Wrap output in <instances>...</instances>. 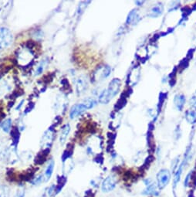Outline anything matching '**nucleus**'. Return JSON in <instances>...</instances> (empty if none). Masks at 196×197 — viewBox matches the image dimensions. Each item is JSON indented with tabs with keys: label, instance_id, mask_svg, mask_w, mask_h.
<instances>
[{
	"label": "nucleus",
	"instance_id": "obj_9",
	"mask_svg": "<svg viewBox=\"0 0 196 197\" xmlns=\"http://www.w3.org/2000/svg\"><path fill=\"white\" fill-rule=\"evenodd\" d=\"M87 88V81L84 77L78 78L76 81V91L78 93H82Z\"/></svg>",
	"mask_w": 196,
	"mask_h": 197
},
{
	"label": "nucleus",
	"instance_id": "obj_13",
	"mask_svg": "<svg viewBox=\"0 0 196 197\" xmlns=\"http://www.w3.org/2000/svg\"><path fill=\"white\" fill-rule=\"evenodd\" d=\"M70 128L69 124H66V125L63 127V130H62L61 135H60V143L63 144L65 142H66V140H67V136H68L69 133H70Z\"/></svg>",
	"mask_w": 196,
	"mask_h": 197
},
{
	"label": "nucleus",
	"instance_id": "obj_17",
	"mask_svg": "<svg viewBox=\"0 0 196 197\" xmlns=\"http://www.w3.org/2000/svg\"><path fill=\"white\" fill-rule=\"evenodd\" d=\"M11 119H10V118H7V119H6L5 121L1 124V128H2L4 132H9L10 130V128H11Z\"/></svg>",
	"mask_w": 196,
	"mask_h": 197
},
{
	"label": "nucleus",
	"instance_id": "obj_10",
	"mask_svg": "<svg viewBox=\"0 0 196 197\" xmlns=\"http://www.w3.org/2000/svg\"><path fill=\"white\" fill-rule=\"evenodd\" d=\"M163 13V6L162 5H157L155 6L152 7L150 10V13H149L148 16H151V17H158V16H161Z\"/></svg>",
	"mask_w": 196,
	"mask_h": 197
},
{
	"label": "nucleus",
	"instance_id": "obj_5",
	"mask_svg": "<svg viewBox=\"0 0 196 197\" xmlns=\"http://www.w3.org/2000/svg\"><path fill=\"white\" fill-rule=\"evenodd\" d=\"M111 68L109 66H102L100 67L95 71L93 74V80L95 81H100L104 79H106L111 74Z\"/></svg>",
	"mask_w": 196,
	"mask_h": 197
},
{
	"label": "nucleus",
	"instance_id": "obj_7",
	"mask_svg": "<svg viewBox=\"0 0 196 197\" xmlns=\"http://www.w3.org/2000/svg\"><path fill=\"white\" fill-rule=\"evenodd\" d=\"M174 104L178 111H182L185 104V96L183 94H177L174 96Z\"/></svg>",
	"mask_w": 196,
	"mask_h": 197
},
{
	"label": "nucleus",
	"instance_id": "obj_16",
	"mask_svg": "<svg viewBox=\"0 0 196 197\" xmlns=\"http://www.w3.org/2000/svg\"><path fill=\"white\" fill-rule=\"evenodd\" d=\"M10 191L7 186L0 185V197H10Z\"/></svg>",
	"mask_w": 196,
	"mask_h": 197
},
{
	"label": "nucleus",
	"instance_id": "obj_18",
	"mask_svg": "<svg viewBox=\"0 0 196 197\" xmlns=\"http://www.w3.org/2000/svg\"><path fill=\"white\" fill-rule=\"evenodd\" d=\"M190 104H191L193 108H196V94L190 99Z\"/></svg>",
	"mask_w": 196,
	"mask_h": 197
},
{
	"label": "nucleus",
	"instance_id": "obj_20",
	"mask_svg": "<svg viewBox=\"0 0 196 197\" xmlns=\"http://www.w3.org/2000/svg\"><path fill=\"white\" fill-rule=\"evenodd\" d=\"M191 173H189V174H188V175H187V176H186V177H185V182H184V184H185V187H186V186H188V183H189L190 178H191Z\"/></svg>",
	"mask_w": 196,
	"mask_h": 197
},
{
	"label": "nucleus",
	"instance_id": "obj_19",
	"mask_svg": "<svg viewBox=\"0 0 196 197\" xmlns=\"http://www.w3.org/2000/svg\"><path fill=\"white\" fill-rule=\"evenodd\" d=\"M43 180V176H39L37 177V179H35L33 181V183L34 185H37V184H39V183H41L42 181Z\"/></svg>",
	"mask_w": 196,
	"mask_h": 197
},
{
	"label": "nucleus",
	"instance_id": "obj_15",
	"mask_svg": "<svg viewBox=\"0 0 196 197\" xmlns=\"http://www.w3.org/2000/svg\"><path fill=\"white\" fill-rule=\"evenodd\" d=\"M185 164V161H184V162L181 164L180 166L178 167V168L177 172L175 173V177H174V186L177 185V183H178L179 180H180L181 175H182V169H183V166Z\"/></svg>",
	"mask_w": 196,
	"mask_h": 197
},
{
	"label": "nucleus",
	"instance_id": "obj_2",
	"mask_svg": "<svg viewBox=\"0 0 196 197\" xmlns=\"http://www.w3.org/2000/svg\"><path fill=\"white\" fill-rule=\"evenodd\" d=\"M95 104H96V101L93 99L88 98L84 100V102H83V103L76 104L73 105L71 108V109H70V118L73 119V118H76L77 116L80 115L81 114L84 113V111H86L87 110L93 108Z\"/></svg>",
	"mask_w": 196,
	"mask_h": 197
},
{
	"label": "nucleus",
	"instance_id": "obj_12",
	"mask_svg": "<svg viewBox=\"0 0 196 197\" xmlns=\"http://www.w3.org/2000/svg\"><path fill=\"white\" fill-rule=\"evenodd\" d=\"M185 118L190 124H194L196 122V111L194 110H188L185 113Z\"/></svg>",
	"mask_w": 196,
	"mask_h": 197
},
{
	"label": "nucleus",
	"instance_id": "obj_21",
	"mask_svg": "<svg viewBox=\"0 0 196 197\" xmlns=\"http://www.w3.org/2000/svg\"><path fill=\"white\" fill-rule=\"evenodd\" d=\"M24 195H25V192H24V191L19 190V192H17V194H16V197H24Z\"/></svg>",
	"mask_w": 196,
	"mask_h": 197
},
{
	"label": "nucleus",
	"instance_id": "obj_4",
	"mask_svg": "<svg viewBox=\"0 0 196 197\" xmlns=\"http://www.w3.org/2000/svg\"><path fill=\"white\" fill-rule=\"evenodd\" d=\"M171 179V173L169 170L163 168L159 171L157 175V182H158V187L159 189H163L169 183Z\"/></svg>",
	"mask_w": 196,
	"mask_h": 197
},
{
	"label": "nucleus",
	"instance_id": "obj_6",
	"mask_svg": "<svg viewBox=\"0 0 196 197\" xmlns=\"http://www.w3.org/2000/svg\"><path fill=\"white\" fill-rule=\"evenodd\" d=\"M117 185L115 177L113 175H109L103 181L101 185V189L104 192H108L112 191Z\"/></svg>",
	"mask_w": 196,
	"mask_h": 197
},
{
	"label": "nucleus",
	"instance_id": "obj_1",
	"mask_svg": "<svg viewBox=\"0 0 196 197\" xmlns=\"http://www.w3.org/2000/svg\"><path fill=\"white\" fill-rule=\"evenodd\" d=\"M120 81L117 78H114L109 83L108 88L103 91L98 97V100L100 104H107L109 103L119 92L120 88Z\"/></svg>",
	"mask_w": 196,
	"mask_h": 197
},
{
	"label": "nucleus",
	"instance_id": "obj_14",
	"mask_svg": "<svg viewBox=\"0 0 196 197\" xmlns=\"http://www.w3.org/2000/svg\"><path fill=\"white\" fill-rule=\"evenodd\" d=\"M54 168V162L53 161H51L49 164H48L47 167H46V172H45V178H46V181L49 180L50 179L51 175H52L53 172Z\"/></svg>",
	"mask_w": 196,
	"mask_h": 197
},
{
	"label": "nucleus",
	"instance_id": "obj_3",
	"mask_svg": "<svg viewBox=\"0 0 196 197\" xmlns=\"http://www.w3.org/2000/svg\"><path fill=\"white\" fill-rule=\"evenodd\" d=\"M13 36L11 31L6 27L0 28V49L9 47L13 43Z\"/></svg>",
	"mask_w": 196,
	"mask_h": 197
},
{
	"label": "nucleus",
	"instance_id": "obj_8",
	"mask_svg": "<svg viewBox=\"0 0 196 197\" xmlns=\"http://www.w3.org/2000/svg\"><path fill=\"white\" fill-rule=\"evenodd\" d=\"M139 20V15H138V10H133L131 11L127 17L126 23L130 25V24H135Z\"/></svg>",
	"mask_w": 196,
	"mask_h": 197
},
{
	"label": "nucleus",
	"instance_id": "obj_11",
	"mask_svg": "<svg viewBox=\"0 0 196 197\" xmlns=\"http://www.w3.org/2000/svg\"><path fill=\"white\" fill-rule=\"evenodd\" d=\"M144 195H158V192L157 190V186L155 183H151L147 185V187L142 192Z\"/></svg>",
	"mask_w": 196,
	"mask_h": 197
},
{
	"label": "nucleus",
	"instance_id": "obj_22",
	"mask_svg": "<svg viewBox=\"0 0 196 197\" xmlns=\"http://www.w3.org/2000/svg\"><path fill=\"white\" fill-rule=\"evenodd\" d=\"M195 94H196V93H195Z\"/></svg>",
	"mask_w": 196,
	"mask_h": 197
}]
</instances>
